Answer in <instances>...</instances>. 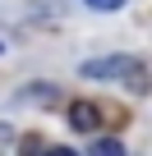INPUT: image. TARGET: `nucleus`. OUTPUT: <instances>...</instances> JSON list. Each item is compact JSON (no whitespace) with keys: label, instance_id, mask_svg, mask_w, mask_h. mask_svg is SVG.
I'll use <instances>...</instances> for the list:
<instances>
[{"label":"nucleus","instance_id":"7ed1b4c3","mask_svg":"<svg viewBox=\"0 0 152 156\" xmlns=\"http://www.w3.org/2000/svg\"><path fill=\"white\" fill-rule=\"evenodd\" d=\"M120 83H124V87H129L134 97H147V87H152V83H147V69H143V64H134V69H129V73L120 78Z\"/></svg>","mask_w":152,"mask_h":156},{"label":"nucleus","instance_id":"f257e3e1","mask_svg":"<svg viewBox=\"0 0 152 156\" xmlns=\"http://www.w3.org/2000/svg\"><path fill=\"white\" fill-rule=\"evenodd\" d=\"M138 60L129 55H97V60H83L79 64V78H92V83H111V78H124Z\"/></svg>","mask_w":152,"mask_h":156},{"label":"nucleus","instance_id":"0eeeda50","mask_svg":"<svg viewBox=\"0 0 152 156\" xmlns=\"http://www.w3.org/2000/svg\"><path fill=\"white\" fill-rule=\"evenodd\" d=\"M0 51H5V46H0Z\"/></svg>","mask_w":152,"mask_h":156},{"label":"nucleus","instance_id":"20e7f679","mask_svg":"<svg viewBox=\"0 0 152 156\" xmlns=\"http://www.w3.org/2000/svg\"><path fill=\"white\" fill-rule=\"evenodd\" d=\"M28 19L32 23H55L60 19V5H42V0H37V5H28Z\"/></svg>","mask_w":152,"mask_h":156},{"label":"nucleus","instance_id":"39448f33","mask_svg":"<svg viewBox=\"0 0 152 156\" xmlns=\"http://www.w3.org/2000/svg\"><path fill=\"white\" fill-rule=\"evenodd\" d=\"M92 151H97V156H120L124 147H120L115 138H92Z\"/></svg>","mask_w":152,"mask_h":156},{"label":"nucleus","instance_id":"423d86ee","mask_svg":"<svg viewBox=\"0 0 152 156\" xmlns=\"http://www.w3.org/2000/svg\"><path fill=\"white\" fill-rule=\"evenodd\" d=\"M83 5H88V9H97V14H115L124 0H83Z\"/></svg>","mask_w":152,"mask_h":156},{"label":"nucleus","instance_id":"f03ea898","mask_svg":"<svg viewBox=\"0 0 152 156\" xmlns=\"http://www.w3.org/2000/svg\"><path fill=\"white\" fill-rule=\"evenodd\" d=\"M97 124H102V106L97 101H74L69 106V129L74 133H92Z\"/></svg>","mask_w":152,"mask_h":156}]
</instances>
